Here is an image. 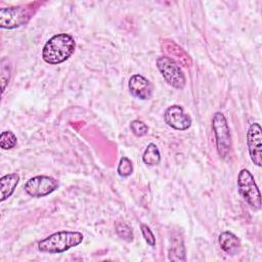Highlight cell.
<instances>
[{"mask_svg":"<svg viewBox=\"0 0 262 262\" xmlns=\"http://www.w3.org/2000/svg\"><path fill=\"white\" fill-rule=\"evenodd\" d=\"M76 42L74 38L66 33L52 36L44 45L42 57L49 64H58L69 59L74 53Z\"/></svg>","mask_w":262,"mask_h":262,"instance_id":"obj_1","label":"cell"},{"mask_svg":"<svg viewBox=\"0 0 262 262\" xmlns=\"http://www.w3.org/2000/svg\"><path fill=\"white\" fill-rule=\"evenodd\" d=\"M40 6L41 2L35 1L18 6L1 8L0 27L2 29L11 30L28 24Z\"/></svg>","mask_w":262,"mask_h":262,"instance_id":"obj_2","label":"cell"},{"mask_svg":"<svg viewBox=\"0 0 262 262\" xmlns=\"http://www.w3.org/2000/svg\"><path fill=\"white\" fill-rule=\"evenodd\" d=\"M83 234L79 231H58L38 243V250L49 254H59L80 245Z\"/></svg>","mask_w":262,"mask_h":262,"instance_id":"obj_3","label":"cell"},{"mask_svg":"<svg viewBox=\"0 0 262 262\" xmlns=\"http://www.w3.org/2000/svg\"><path fill=\"white\" fill-rule=\"evenodd\" d=\"M212 129L215 135L218 155L221 158L225 159L229 156L231 150V135L227 120L222 113L216 112L213 115Z\"/></svg>","mask_w":262,"mask_h":262,"instance_id":"obj_4","label":"cell"},{"mask_svg":"<svg viewBox=\"0 0 262 262\" xmlns=\"http://www.w3.org/2000/svg\"><path fill=\"white\" fill-rule=\"evenodd\" d=\"M237 189L243 199L254 209H261V194L254 176L247 169H242L237 176Z\"/></svg>","mask_w":262,"mask_h":262,"instance_id":"obj_5","label":"cell"},{"mask_svg":"<svg viewBox=\"0 0 262 262\" xmlns=\"http://www.w3.org/2000/svg\"><path fill=\"white\" fill-rule=\"evenodd\" d=\"M157 67L169 85L176 89L184 88L186 79L177 62L167 56H160L157 59Z\"/></svg>","mask_w":262,"mask_h":262,"instance_id":"obj_6","label":"cell"},{"mask_svg":"<svg viewBox=\"0 0 262 262\" xmlns=\"http://www.w3.org/2000/svg\"><path fill=\"white\" fill-rule=\"evenodd\" d=\"M58 187V181L51 177L46 175H39L30 178L24 188L25 191L34 198H42L46 196L50 193H52L54 190H56Z\"/></svg>","mask_w":262,"mask_h":262,"instance_id":"obj_7","label":"cell"},{"mask_svg":"<svg viewBox=\"0 0 262 262\" xmlns=\"http://www.w3.org/2000/svg\"><path fill=\"white\" fill-rule=\"evenodd\" d=\"M247 145L252 162L261 167L262 165V128L258 123L250 125L247 132Z\"/></svg>","mask_w":262,"mask_h":262,"instance_id":"obj_8","label":"cell"},{"mask_svg":"<svg viewBox=\"0 0 262 262\" xmlns=\"http://www.w3.org/2000/svg\"><path fill=\"white\" fill-rule=\"evenodd\" d=\"M164 120L168 126L180 131L188 129L191 125L190 117L178 104L171 105L165 111Z\"/></svg>","mask_w":262,"mask_h":262,"instance_id":"obj_9","label":"cell"},{"mask_svg":"<svg viewBox=\"0 0 262 262\" xmlns=\"http://www.w3.org/2000/svg\"><path fill=\"white\" fill-rule=\"evenodd\" d=\"M128 87L130 93L140 100H147L152 96V84L149 82V80L139 74H135L130 78Z\"/></svg>","mask_w":262,"mask_h":262,"instance_id":"obj_10","label":"cell"},{"mask_svg":"<svg viewBox=\"0 0 262 262\" xmlns=\"http://www.w3.org/2000/svg\"><path fill=\"white\" fill-rule=\"evenodd\" d=\"M162 51L166 53L167 57L173 59L175 62L180 63L183 67H190L192 64L190 56L182 49L177 43L172 40H163L162 44Z\"/></svg>","mask_w":262,"mask_h":262,"instance_id":"obj_11","label":"cell"},{"mask_svg":"<svg viewBox=\"0 0 262 262\" xmlns=\"http://www.w3.org/2000/svg\"><path fill=\"white\" fill-rule=\"evenodd\" d=\"M218 241L221 249L228 255H236L241 250L242 245L239 238L230 231L221 232L218 237Z\"/></svg>","mask_w":262,"mask_h":262,"instance_id":"obj_12","label":"cell"},{"mask_svg":"<svg viewBox=\"0 0 262 262\" xmlns=\"http://www.w3.org/2000/svg\"><path fill=\"white\" fill-rule=\"evenodd\" d=\"M19 181L17 173L6 174L0 179V202H4L14 192Z\"/></svg>","mask_w":262,"mask_h":262,"instance_id":"obj_13","label":"cell"},{"mask_svg":"<svg viewBox=\"0 0 262 262\" xmlns=\"http://www.w3.org/2000/svg\"><path fill=\"white\" fill-rule=\"evenodd\" d=\"M168 257L170 261H185V247L180 236H174L172 238Z\"/></svg>","mask_w":262,"mask_h":262,"instance_id":"obj_14","label":"cell"},{"mask_svg":"<svg viewBox=\"0 0 262 262\" xmlns=\"http://www.w3.org/2000/svg\"><path fill=\"white\" fill-rule=\"evenodd\" d=\"M143 163L148 166H156L161 161V154L158 146L155 143H149L142 156Z\"/></svg>","mask_w":262,"mask_h":262,"instance_id":"obj_15","label":"cell"},{"mask_svg":"<svg viewBox=\"0 0 262 262\" xmlns=\"http://www.w3.org/2000/svg\"><path fill=\"white\" fill-rule=\"evenodd\" d=\"M17 138L12 131H3L0 135V146L2 149H11L15 146Z\"/></svg>","mask_w":262,"mask_h":262,"instance_id":"obj_16","label":"cell"},{"mask_svg":"<svg viewBox=\"0 0 262 262\" xmlns=\"http://www.w3.org/2000/svg\"><path fill=\"white\" fill-rule=\"evenodd\" d=\"M116 232L124 241L130 243L133 241V231L132 228L124 221H118L116 223Z\"/></svg>","mask_w":262,"mask_h":262,"instance_id":"obj_17","label":"cell"},{"mask_svg":"<svg viewBox=\"0 0 262 262\" xmlns=\"http://www.w3.org/2000/svg\"><path fill=\"white\" fill-rule=\"evenodd\" d=\"M117 172L121 177H128L133 172V164L131 160H129L127 157H123L120 159Z\"/></svg>","mask_w":262,"mask_h":262,"instance_id":"obj_18","label":"cell"},{"mask_svg":"<svg viewBox=\"0 0 262 262\" xmlns=\"http://www.w3.org/2000/svg\"><path fill=\"white\" fill-rule=\"evenodd\" d=\"M130 129L132 133L137 137L144 136L148 132V127L142 121H139V120H133L130 123Z\"/></svg>","mask_w":262,"mask_h":262,"instance_id":"obj_19","label":"cell"},{"mask_svg":"<svg viewBox=\"0 0 262 262\" xmlns=\"http://www.w3.org/2000/svg\"><path fill=\"white\" fill-rule=\"evenodd\" d=\"M140 229H141V233H142L144 241L147 243L148 246L154 248L156 246V237H155L151 229L144 223L140 224Z\"/></svg>","mask_w":262,"mask_h":262,"instance_id":"obj_20","label":"cell"},{"mask_svg":"<svg viewBox=\"0 0 262 262\" xmlns=\"http://www.w3.org/2000/svg\"><path fill=\"white\" fill-rule=\"evenodd\" d=\"M10 79V68L8 64H4L2 62L1 66V83H2V93L5 90L6 85L8 84V81Z\"/></svg>","mask_w":262,"mask_h":262,"instance_id":"obj_21","label":"cell"}]
</instances>
